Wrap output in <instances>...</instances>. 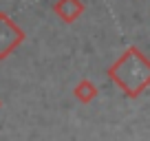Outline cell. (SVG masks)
Wrapping results in <instances>:
<instances>
[{"instance_id": "cell-4", "label": "cell", "mask_w": 150, "mask_h": 141, "mask_svg": "<svg viewBox=\"0 0 150 141\" xmlns=\"http://www.w3.org/2000/svg\"><path fill=\"white\" fill-rule=\"evenodd\" d=\"M75 97L80 99L82 104H91L95 97H97V86L91 80H82L80 84L75 86Z\"/></svg>"}, {"instance_id": "cell-2", "label": "cell", "mask_w": 150, "mask_h": 141, "mask_svg": "<svg viewBox=\"0 0 150 141\" xmlns=\"http://www.w3.org/2000/svg\"><path fill=\"white\" fill-rule=\"evenodd\" d=\"M22 42H24V31L11 20V16L0 11V60L9 57Z\"/></svg>"}, {"instance_id": "cell-1", "label": "cell", "mask_w": 150, "mask_h": 141, "mask_svg": "<svg viewBox=\"0 0 150 141\" xmlns=\"http://www.w3.org/2000/svg\"><path fill=\"white\" fill-rule=\"evenodd\" d=\"M108 77L128 97H137L150 86V60L137 47H128L108 68Z\"/></svg>"}, {"instance_id": "cell-3", "label": "cell", "mask_w": 150, "mask_h": 141, "mask_svg": "<svg viewBox=\"0 0 150 141\" xmlns=\"http://www.w3.org/2000/svg\"><path fill=\"white\" fill-rule=\"evenodd\" d=\"M84 9L86 7H84L82 0H57L55 5H53L55 16L62 20V22H66V24H73L75 20L84 13Z\"/></svg>"}, {"instance_id": "cell-5", "label": "cell", "mask_w": 150, "mask_h": 141, "mask_svg": "<svg viewBox=\"0 0 150 141\" xmlns=\"http://www.w3.org/2000/svg\"><path fill=\"white\" fill-rule=\"evenodd\" d=\"M0 108H2V102H0Z\"/></svg>"}]
</instances>
